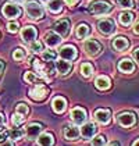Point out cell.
I'll return each mask as SVG.
<instances>
[{"instance_id":"6da1fadb","label":"cell","mask_w":139,"mask_h":146,"mask_svg":"<svg viewBox=\"0 0 139 146\" xmlns=\"http://www.w3.org/2000/svg\"><path fill=\"white\" fill-rule=\"evenodd\" d=\"M25 10H26V14H28V17H29L31 20H40V18L45 15L43 7H42L38 1H35V0L26 1Z\"/></svg>"},{"instance_id":"7a4b0ae2","label":"cell","mask_w":139,"mask_h":146,"mask_svg":"<svg viewBox=\"0 0 139 146\" xmlns=\"http://www.w3.org/2000/svg\"><path fill=\"white\" fill-rule=\"evenodd\" d=\"M111 4L103 1V0H97V1H93L92 4L89 6V11L95 14V15H104V14H109L111 11Z\"/></svg>"},{"instance_id":"3957f363","label":"cell","mask_w":139,"mask_h":146,"mask_svg":"<svg viewBox=\"0 0 139 146\" xmlns=\"http://www.w3.org/2000/svg\"><path fill=\"white\" fill-rule=\"evenodd\" d=\"M1 13L4 17L7 18H18L21 15V9L17 6V4H13V3H6L1 9Z\"/></svg>"},{"instance_id":"277c9868","label":"cell","mask_w":139,"mask_h":146,"mask_svg":"<svg viewBox=\"0 0 139 146\" xmlns=\"http://www.w3.org/2000/svg\"><path fill=\"white\" fill-rule=\"evenodd\" d=\"M47 93H49L47 88L45 85H42V84L35 85L34 88L29 90V96H31L34 100H43V99L47 96Z\"/></svg>"},{"instance_id":"5b68a950","label":"cell","mask_w":139,"mask_h":146,"mask_svg":"<svg viewBox=\"0 0 139 146\" xmlns=\"http://www.w3.org/2000/svg\"><path fill=\"white\" fill-rule=\"evenodd\" d=\"M97 29L104 35H111L114 31H116V25H114V21L110 20V18H104V20H100L97 23Z\"/></svg>"},{"instance_id":"8992f818","label":"cell","mask_w":139,"mask_h":146,"mask_svg":"<svg viewBox=\"0 0 139 146\" xmlns=\"http://www.w3.org/2000/svg\"><path fill=\"white\" fill-rule=\"evenodd\" d=\"M85 52L89 54V56H97L100 52H102V45L97 42V40H95V39H88L86 42H85Z\"/></svg>"},{"instance_id":"52a82bcc","label":"cell","mask_w":139,"mask_h":146,"mask_svg":"<svg viewBox=\"0 0 139 146\" xmlns=\"http://www.w3.org/2000/svg\"><path fill=\"white\" fill-rule=\"evenodd\" d=\"M117 121L118 124L121 125V127H132L134 124L136 123V117H135V114H132V113H121V114H118V117H117Z\"/></svg>"},{"instance_id":"ba28073f","label":"cell","mask_w":139,"mask_h":146,"mask_svg":"<svg viewBox=\"0 0 139 146\" xmlns=\"http://www.w3.org/2000/svg\"><path fill=\"white\" fill-rule=\"evenodd\" d=\"M60 56L61 58H64V60H67V61H71V60H75L77 56H78V52H77V49L74 47V46H64V47H61L60 49Z\"/></svg>"},{"instance_id":"9c48e42d","label":"cell","mask_w":139,"mask_h":146,"mask_svg":"<svg viewBox=\"0 0 139 146\" xmlns=\"http://www.w3.org/2000/svg\"><path fill=\"white\" fill-rule=\"evenodd\" d=\"M71 120L77 125H81V124L85 123L86 120V111L82 109V107H75L71 110Z\"/></svg>"},{"instance_id":"30bf717a","label":"cell","mask_w":139,"mask_h":146,"mask_svg":"<svg viewBox=\"0 0 139 146\" xmlns=\"http://www.w3.org/2000/svg\"><path fill=\"white\" fill-rule=\"evenodd\" d=\"M54 31H56L61 38L68 36V34H70V21L68 20H66V18L57 21V23L54 24Z\"/></svg>"},{"instance_id":"8fae6325","label":"cell","mask_w":139,"mask_h":146,"mask_svg":"<svg viewBox=\"0 0 139 146\" xmlns=\"http://www.w3.org/2000/svg\"><path fill=\"white\" fill-rule=\"evenodd\" d=\"M42 129H43V127H42L40 124H38V123L29 124V125L25 128V135H26L28 139H35V138H38V136L40 135Z\"/></svg>"},{"instance_id":"7c38bea8","label":"cell","mask_w":139,"mask_h":146,"mask_svg":"<svg viewBox=\"0 0 139 146\" xmlns=\"http://www.w3.org/2000/svg\"><path fill=\"white\" fill-rule=\"evenodd\" d=\"M96 131H97V127H96L95 124L93 123H86L81 127V131H79V132H81V135L85 138V139H91V138L95 136Z\"/></svg>"},{"instance_id":"4fadbf2b","label":"cell","mask_w":139,"mask_h":146,"mask_svg":"<svg viewBox=\"0 0 139 146\" xmlns=\"http://www.w3.org/2000/svg\"><path fill=\"white\" fill-rule=\"evenodd\" d=\"M36 29H35L34 27H31V25H28V27H25L23 31H21V36H23V40L24 42H26V43H31V42H34L35 39H36Z\"/></svg>"},{"instance_id":"5bb4252c","label":"cell","mask_w":139,"mask_h":146,"mask_svg":"<svg viewBox=\"0 0 139 146\" xmlns=\"http://www.w3.org/2000/svg\"><path fill=\"white\" fill-rule=\"evenodd\" d=\"M110 117H111V113L107 109H99V110L95 111V118H96L97 123L100 124H109Z\"/></svg>"},{"instance_id":"9a60e30c","label":"cell","mask_w":139,"mask_h":146,"mask_svg":"<svg viewBox=\"0 0 139 146\" xmlns=\"http://www.w3.org/2000/svg\"><path fill=\"white\" fill-rule=\"evenodd\" d=\"M61 36L57 34V32H47L46 36H45V42L49 47H56L61 43Z\"/></svg>"},{"instance_id":"2e32d148","label":"cell","mask_w":139,"mask_h":146,"mask_svg":"<svg viewBox=\"0 0 139 146\" xmlns=\"http://www.w3.org/2000/svg\"><path fill=\"white\" fill-rule=\"evenodd\" d=\"M79 129L75 127V125H66L64 127V136H66V139H68V141H75V139H78V136H79Z\"/></svg>"},{"instance_id":"e0dca14e","label":"cell","mask_w":139,"mask_h":146,"mask_svg":"<svg viewBox=\"0 0 139 146\" xmlns=\"http://www.w3.org/2000/svg\"><path fill=\"white\" fill-rule=\"evenodd\" d=\"M52 107H53V110L56 113H63L66 109H67V100L64 99V98H61V96H57V98H54L53 102H52Z\"/></svg>"},{"instance_id":"ac0fdd59","label":"cell","mask_w":139,"mask_h":146,"mask_svg":"<svg viewBox=\"0 0 139 146\" xmlns=\"http://www.w3.org/2000/svg\"><path fill=\"white\" fill-rule=\"evenodd\" d=\"M128 46H129V42H128L127 38H124V36H117L116 39L113 40V47L118 50V52H124V50H127Z\"/></svg>"},{"instance_id":"d6986e66","label":"cell","mask_w":139,"mask_h":146,"mask_svg":"<svg viewBox=\"0 0 139 146\" xmlns=\"http://www.w3.org/2000/svg\"><path fill=\"white\" fill-rule=\"evenodd\" d=\"M71 68H72L71 63L67 61V60H64V58L56 61V70H57V72H60L61 75H67L70 71H71Z\"/></svg>"},{"instance_id":"ffe728a7","label":"cell","mask_w":139,"mask_h":146,"mask_svg":"<svg viewBox=\"0 0 139 146\" xmlns=\"http://www.w3.org/2000/svg\"><path fill=\"white\" fill-rule=\"evenodd\" d=\"M95 85H96V88L100 90H106L109 89L110 86H111V81L109 77H106V75H100V77H97L96 81H95Z\"/></svg>"},{"instance_id":"44dd1931","label":"cell","mask_w":139,"mask_h":146,"mask_svg":"<svg viewBox=\"0 0 139 146\" xmlns=\"http://www.w3.org/2000/svg\"><path fill=\"white\" fill-rule=\"evenodd\" d=\"M118 70H120L121 72L129 74V72H134V70H135V66H134V63H132L131 60H128V58H124V60H121V61L118 63Z\"/></svg>"},{"instance_id":"7402d4cb","label":"cell","mask_w":139,"mask_h":146,"mask_svg":"<svg viewBox=\"0 0 139 146\" xmlns=\"http://www.w3.org/2000/svg\"><path fill=\"white\" fill-rule=\"evenodd\" d=\"M54 138L52 134H40L38 136V146H53Z\"/></svg>"},{"instance_id":"603a6c76","label":"cell","mask_w":139,"mask_h":146,"mask_svg":"<svg viewBox=\"0 0 139 146\" xmlns=\"http://www.w3.org/2000/svg\"><path fill=\"white\" fill-rule=\"evenodd\" d=\"M134 14L132 13H121L120 15H118V20H120V24L121 25H124V27H128V25H131L132 24V21H134Z\"/></svg>"},{"instance_id":"cb8c5ba5","label":"cell","mask_w":139,"mask_h":146,"mask_svg":"<svg viewBox=\"0 0 139 146\" xmlns=\"http://www.w3.org/2000/svg\"><path fill=\"white\" fill-rule=\"evenodd\" d=\"M89 32H91V29H89V25H86V24H79L77 28V36L79 39H85L89 35Z\"/></svg>"},{"instance_id":"d4e9b609","label":"cell","mask_w":139,"mask_h":146,"mask_svg":"<svg viewBox=\"0 0 139 146\" xmlns=\"http://www.w3.org/2000/svg\"><path fill=\"white\" fill-rule=\"evenodd\" d=\"M47 7H49V10H50L52 13L57 14V13H60L61 11V9H63L61 0H50L49 4H47Z\"/></svg>"},{"instance_id":"484cf974","label":"cell","mask_w":139,"mask_h":146,"mask_svg":"<svg viewBox=\"0 0 139 146\" xmlns=\"http://www.w3.org/2000/svg\"><path fill=\"white\" fill-rule=\"evenodd\" d=\"M81 74L85 77V78H89V77L93 74L92 64H89V63H83V64L81 66Z\"/></svg>"},{"instance_id":"4316f807","label":"cell","mask_w":139,"mask_h":146,"mask_svg":"<svg viewBox=\"0 0 139 146\" xmlns=\"http://www.w3.org/2000/svg\"><path fill=\"white\" fill-rule=\"evenodd\" d=\"M9 135H10V139L17 141V139H21V138H23L24 132L20 129V128H13L11 131H9Z\"/></svg>"},{"instance_id":"83f0119b","label":"cell","mask_w":139,"mask_h":146,"mask_svg":"<svg viewBox=\"0 0 139 146\" xmlns=\"http://www.w3.org/2000/svg\"><path fill=\"white\" fill-rule=\"evenodd\" d=\"M34 67L36 70V72H39V74H46L47 72V68L45 67V64L39 60H34Z\"/></svg>"},{"instance_id":"f1b7e54d","label":"cell","mask_w":139,"mask_h":146,"mask_svg":"<svg viewBox=\"0 0 139 146\" xmlns=\"http://www.w3.org/2000/svg\"><path fill=\"white\" fill-rule=\"evenodd\" d=\"M25 56H26V53H25V50L21 49V47L15 49V50H14V53H13V58H14V60H17V61H20V60L25 58Z\"/></svg>"},{"instance_id":"f546056e","label":"cell","mask_w":139,"mask_h":146,"mask_svg":"<svg viewBox=\"0 0 139 146\" xmlns=\"http://www.w3.org/2000/svg\"><path fill=\"white\" fill-rule=\"evenodd\" d=\"M56 57H57V53L54 50H46V52H43V60L45 61H54Z\"/></svg>"},{"instance_id":"4dcf8cb0","label":"cell","mask_w":139,"mask_h":146,"mask_svg":"<svg viewBox=\"0 0 139 146\" xmlns=\"http://www.w3.org/2000/svg\"><path fill=\"white\" fill-rule=\"evenodd\" d=\"M24 79H25L26 82H29V84H35V82H39V81H40V78H39L38 75H35L34 72H25Z\"/></svg>"},{"instance_id":"1f68e13d","label":"cell","mask_w":139,"mask_h":146,"mask_svg":"<svg viewBox=\"0 0 139 146\" xmlns=\"http://www.w3.org/2000/svg\"><path fill=\"white\" fill-rule=\"evenodd\" d=\"M92 146H106V138L103 135H97L92 139Z\"/></svg>"},{"instance_id":"d6a6232c","label":"cell","mask_w":139,"mask_h":146,"mask_svg":"<svg viewBox=\"0 0 139 146\" xmlns=\"http://www.w3.org/2000/svg\"><path fill=\"white\" fill-rule=\"evenodd\" d=\"M117 4L122 9H131L135 6V1L134 0H117Z\"/></svg>"},{"instance_id":"836d02e7","label":"cell","mask_w":139,"mask_h":146,"mask_svg":"<svg viewBox=\"0 0 139 146\" xmlns=\"http://www.w3.org/2000/svg\"><path fill=\"white\" fill-rule=\"evenodd\" d=\"M15 111L18 113V114H23V115H26L28 113H29V109H28V106L26 104H17V107H15Z\"/></svg>"},{"instance_id":"e575fe53","label":"cell","mask_w":139,"mask_h":146,"mask_svg":"<svg viewBox=\"0 0 139 146\" xmlns=\"http://www.w3.org/2000/svg\"><path fill=\"white\" fill-rule=\"evenodd\" d=\"M23 121H24V115L23 114H14L13 115V118H11V123H13V125H15V127H18V125H21L23 124Z\"/></svg>"},{"instance_id":"d590c367","label":"cell","mask_w":139,"mask_h":146,"mask_svg":"<svg viewBox=\"0 0 139 146\" xmlns=\"http://www.w3.org/2000/svg\"><path fill=\"white\" fill-rule=\"evenodd\" d=\"M31 50L35 52V53H39V52L43 50V46L39 40H34V42H31Z\"/></svg>"},{"instance_id":"8d00e7d4","label":"cell","mask_w":139,"mask_h":146,"mask_svg":"<svg viewBox=\"0 0 139 146\" xmlns=\"http://www.w3.org/2000/svg\"><path fill=\"white\" fill-rule=\"evenodd\" d=\"M7 29H9V32L15 34V32L18 31V24H17V23H10L9 25H7Z\"/></svg>"},{"instance_id":"74e56055","label":"cell","mask_w":139,"mask_h":146,"mask_svg":"<svg viewBox=\"0 0 139 146\" xmlns=\"http://www.w3.org/2000/svg\"><path fill=\"white\" fill-rule=\"evenodd\" d=\"M4 125H6V120H4V115H3V114H0V131H3Z\"/></svg>"},{"instance_id":"f35d334b","label":"cell","mask_w":139,"mask_h":146,"mask_svg":"<svg viewBox=\"0 0 139 146\" xmlns=\"http://www.w3.org/2000/svg\"><path fill=\"white\" fill-rule=\"evenodd\" d=\"M132 56H134V58H135V61H138V63H139V47H138V49H135V50H134Z\"/></svg>"},{"instance_id":"ab89813d","label":"cell","mask_w":139,"mask_h":146,"mask_svg":"<svg viewBox=\"0 0 139 146\" xmlns=\"http://www.w3.org/2000/svg\"><path fill=\"white\" fill-rule=\"evenodd\" d=\"M66 1V4H68V6H75L77 3H78V0H64Z\"/></svg>"},{"instance_id":"60d3db41","label":"cell","mask_w":139,"mask_h":146,"mask_svg":"<svg viewBox=\"0 0 139 146\" xmlns=\"http://www.w3.org/2000/svg\"><path fill=\"white\" fill-rule=\"evenodd\" d=\"M1 146H14L11 141H4V142H1Z\"/></svg>"},{"instance_id":"b9f144b4","label":"cell","mask_w":139,"mask_h":146,"mask_svg":"<svg viewBox=\"0 0 139 146\" xmlns=\"http://www.w3.org/2000/svg\"><path fill=\"white\" fill-rule=\"evenodd\" d=\"M134 32H135V34H138V35H139V23L136 24V25H135V28H134Z\"/></svg>"},{"instance_id":"7bdbcfd3","label":"cell","mask_w":139,"mask_h":146,"mask_svg":"<svg viewBox=\"0 0 139 146\" xmlns=\"http://www.w3.org/2000/svg\"><path fill=\"white\" fill-rule=\"evenodd\" d=\"M3 68H4V63L0 60V74H1V71H3Z\"/></svg>"},{"instance_id":"ee69618b","label":"cell","mask_w":139,"mask_h":146,"mask_svg":"<svg viewBox=\"0 0 139 146\" xmlns=\"http://www.w3.org/2000/svg\"><path fill=\"white\" fill-rule=\"evenodd\" d=\"M132 146H139V139H136V141L134 142V145H132Z\"/></svg>"},{"instance_id":"f6af8a7d","label":"cell","mask_w":139,"mask_h":146,"mask_svg":"<svg viewBox=\"0 0 139 146\" xmlns=\"http://www.w3.org/2000/svg\"><path fill=\"white\" fill-rule=\"evenodd\" d=\"M109 146H120V145H118L117 142H111V143H110V145H109Z\"/></svg>"},{"instance_id":"bcb514c9","label":"cell","mask_w":139,"mask_h":146,"mask_svg":"<svg viewBox=\"0 0 139 146\" xmlns=\"http://www.w3.org/2000/svg\"><path fill=\"white\" fill-rule=\"evenodd\" d=\"M13 1H15V3H23L24 0H13Z\"/></svg>"},{"instance_id":"7dc6e473","label":"cell","mask_w":139,"mask_h":146,"mask_svg":"<svg viewBox=\"0 0 139 146\" xmlns=\"http://www.w3.org/2000/svg\"><path fill=\"white\" fill-rule=\"evenodd\" d=\"M42 1H49V0H42Z\"/></svg>"}]
</instances>
